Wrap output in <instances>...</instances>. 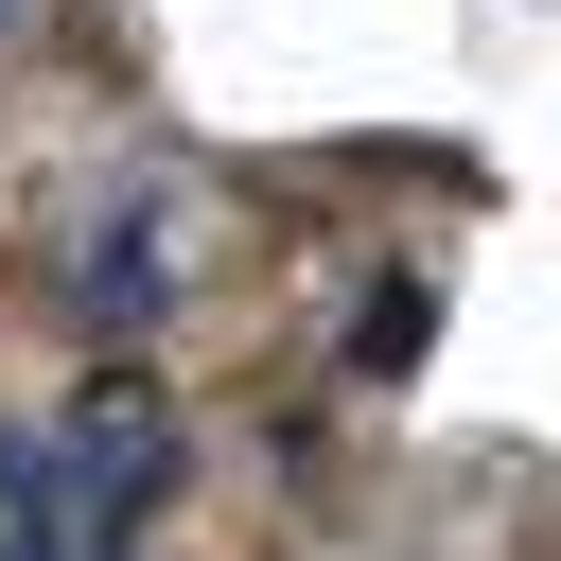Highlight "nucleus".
Segmentation results:
<instances>
[{
    "mask_svg": "<svg viewBox=\"0 0 561 561\" xmlns=\"http://www.w3.org/2000/svg\"><path fill=\"white\" fill-rule=\"evenodd\" d=\"M53 491H70L88 526H140V508L175 491V438H158V403H140V386H88V421L53 438Z\"/></svg>",
    "mask_w": 561,
    "mask_h": 561,
    "instance_id": "1",
    "label": "nucleus"
},
{
    "mask_svg": "<svg viewBox=\"0 0 561 561\" xmlns=\"http://www.w3.org/2000/svg\"><path fill=\"white\" fill-rule=\"evenodd\" d=\"M70 298H88V333H140V316L175 298V280H158V228H140V210L88 228V280H70Z\"/></svg>",
    "mask_w": 561,
    "mask_h": 561,
    "instance_id": "2",
    "label": "nucleus"
},
{
    "mask_svg": "<svg viewBox=\"0 0 561 561\" xmlns=\"http://www.w3.org/2000/svg\"><path fill=\"white\" fill-rule=\"evenodd\" d=\"M421 333H438V280H368V298H351V368H368V386H403Z\"/></svg>",
    "mask_w": 561,
    "mask_h": 561,
    "instance_id": "3",
    "label": "nucleus"
}]
</instances>
